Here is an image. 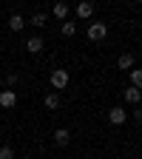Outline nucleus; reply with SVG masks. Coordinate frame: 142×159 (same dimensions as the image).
<instances>
[{
	"instance_id": "obj_1",
	"label": "nucleus",
	"mask_w": 142,
	"mask_h": 159,
	"mask_svg": "<svg viewBox=\"0 0 142 159\" xmlns=\"http://www.w3.org/2000/svg\"><path fill=\"white\" fill-rule=\"evenodd\" d=\"M68 80H71V77H68V71H66V68H54V71L48 74V83H51V88H54L57 94L68 85Z\"/></svg>"
},
{
	"instance_id": "obj_2",
	"label": "nucleus",
	"mask_w": 142,
	"mask_h": 159,
	"mask_svg": "<svg viewBox=\"0 0 142 159\" xmlns=\"http://www.w3.org/2000/svg\"><path fill=\"white\" fill-rule=\"evenodd\" d=\"M88 40H91V43H99V40H105L108 37V26L105 23H88Z\"/></svg>"
},
{
	"instance_id": "obj_3",
	"label": "nucleus",
	"mask_w": 142,
	"mask_h": 159,
	"mask_svg": "<svg viewBox=\"0 0 142 159\" xmlns=\"http://www.w3.org/2000/svg\"><path fill=\"white\" fill-rule=\"evenodd\" d=\"M125 119H128V114H125L122 105H114V108L108 111V122H111V125H122Z\"/></svg>"
},
{
	"instance_id": "obj_4",
	"label": "nucleus",
	"mask_w": 142,
	"mask_h": 159,
	"mask_svg": "<svg viewBox=\"0 0 142 159\" xmlns=\"http://www.w3.org/2000/svg\"><path fill=\"white\" fill-rule=\"evenodd\" d=\"M14 105H17V91H9V88L0 91V108L9 111V108H14Z\"/></svg>"
},
{
	"instance_id": "obj_5",
	"label": "nucleus",
	"mask_w": 142,
	"mask_h": 159,
	"mask_svg": "<svg viewBox=\"0 0 142 159\" xmlns=\"http://www.w3.org/2000/svg\"><path fill=\"white\" fill-rule=\"evenodd\" d=\"M68 142H71V131H68V128H57V131H54V145H57V148H66Z\"/></svg>"
},
{
	"instance_id": "obj_6",
	"label": "nucleus",
	"mask_w": 142,
	"mask_h": 159,
	"mask_svg": "<svg viewBox=\"0 0 142 159\" xmlns=\"http://www.w3.org/2000/svg\"><path fill=\"white\" fill-rule=\"evenodd\" d=\"M43 46H46V43H43V37H40V34H34V37L26 40V51H29V54H40V51H43Z\"/></svg>"
},
{
	"instance_id": "obj_7",
	"label": "nucleus",
	"mask_w": 142,
	"mask_h": 159,
	"mask_svg": "<svg viewBox=\"0 0 142 159\" xmlns=\"http://www.w3.org/2000/svg\"><path fill=\"white\" fill-rule=\"evenodd\" d=\"M74 14H77L80 20H88V17L94 14V3H85V0H83V3H77V6H74Z\"/></svg>"
},
{
	"instance_id": "obj_8",
	"label": "nucleus",
	"mask_w": 142,
	"mask_h": 159,
	"mask_svg": "<svg viewBox=\"0 0 142 159\" xmlns=\"http://www.w3.org/2000/svg\"><path fill=\"white\" fill-rule=\"evenodd\" d=\"M134 63H136V57H134V54H119V60H117V68L131 71V68H134Z\"/></svg>"
},
{
	"instance_id": "obj_9",
	"label": "nucleus",
	"mask_w": 142,
	"mask_h": 159,
	"mask_svg": "<svg viewBox=\"0 0 142 159\" xmlns=\"http://www.w3.org/2000/svg\"><path fill=\"white\" fill-rule=\"evenodd\" d=\"M68 11H71V6H68V3H54V6H51V14H54L57 20H66V17H68Z\"/></svg>"
},
{
	"instance_id": "obj_10",
	"label": "nucleus",
	"mask_w": 142,
	"mask_h": 159,
	"mask_svg": "<svg viewBox=\"0 0 142 159\" xmlns=\"http://www.w3.org/2000/svg\"><path fill=\"white\" fill-rule=\"evenodd\" d=\"M43 105H46L48 111H57V108H60V94H57V91H48L46 99H43Z\"/></svg>"
},
{
	"instance_id": "obj_11",
	"label": "nucleus",
	"mask_w": 142,
	"mask_h": 159,
	"mask_svg": "<svg viewBox=\"0 0 142 159\" xmlns=\"http://www.w3.org/2000/svg\"><path fill=\"white\" fill-rule=\"evenodd\" d=\"M23 26H26V17L14 11V14L9 17V29H11V31H23Z\"/></svg>"
},
{
	"instance_id": "obj_12",
	"label": "nucleus",
	"mask_w": 142,
	"mask_h": 159,
	"mask_svg": "<svg viewBox=\"0 0 142 159\" xmlns=\"http://www.w3.org/2000/svg\"><path fill=\"white\" fill-rule=\"evenodd\" d=\"M29 23H31L34 29H43V26L48 23V14H46V11H34V14H31V20H29Z\"/></svg>"
},
{
	"instance_id": "obj_13",
	"label": "nucleus",
	"mask_w": 142,
	"mask_h": 159,
	"mask_svg": "<svg viewBox=\"0 0 142 159\" xmlns=\"http://www.w3.org/2000/svg\"><path fill=\"white\" fill-rule=\"evenodd\" d=\"M139 99H142V94H139V88H125V102H131V105H139Z\"/></svg>"
},
{
	"instance_id": "obj_14",
	"label": "nucleus",
	"mask_w": 142,
	"mask_h": 159,
	"mask_svg": "<svg viewBox=\"0 0 142 159\" xmlns=\"http://www.w3.org/2000/svg\"><path fill=\"white\" fill-rule=\"evenodd\" d=\"M63 34H66V37H74V34H77V23H71V20H63Z\"/></svg>"
},
{
	"instance_id": "obj_15",
	"label": "nucleus",
	"mask_w": 142,
	"mask_h": 159,
	"mask_svg": "<svg viewBox=\"0 0 142 159\" xmlns=\"http://www.w3.org/2000/svg\"><path fill=\"white\" fill-rule=\"evenodd\" d=\"M0 159H14V148L11 145H0Z\"/></svg>"
},
{
	"instance_id": "obj_16",
	"label": "nucleus",
	"mask_w": 142,
	"mask_h": 159,
	"mask_svg": "<svg viewBox=\"0 0 142 159\" xmlns=\"http://www.w3.org/2000/svg\"><path fill=\"white\" fill-rule=\"evenodd\" d=\"M131 83H134V88L142 85V71H139V68H131Z\"/></svg>"
},
{
	"instance_id": "obj_17",
	"label": "nucleus",
	"mask_w": 142,
	"mask_h": 159,
	"mask_svg": "<svg viewBox=\"0 0 142 159\" xmlns=\"http://www.w3.org/2000/svg\"><path fill=\"white\" fill-rule=\"evenodd\" d=\"M17 83H20V77H17L14 71H11V74H6V88H9V91H11V88H14Z\"/></svg>"
},
{
	"instance_id": "obj_18",
	"label": "nucleus",
	"mask_w": 142,
	"mask_h": 159,
	"mask_svg": "<svg viewBox=\"0 0 142 159\" xmlns=\"http://www.w3.org/2000/svg\"><path fill=\"white\" fill-rule=\"evenodd\" d=\"M23 159H31V156H23Z\"/></svg>"
},
{
	"instance_id": "obj_19",
	"label": "nucleus",
	"mask_w": 142,
	"mask_h": 159,
	"mask_svg": "<svg viewBox=\"0 0 142 159\" xmlns=\"http://www.w3.org/2000/svg\"><path fill=\"white\" fill-rule=\"evenodd\" d=\"M85 159H91V156H85Z\"/></svg>"
}]
</instances>
